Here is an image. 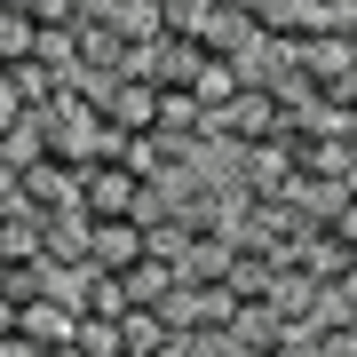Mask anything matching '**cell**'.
I'll use <instances>...</instances> for the list:
<instances>
[{
	"mask_svg": "<svg viewBox=\"0 0 357 357\" xmlns=\"http://www.w3.org/2000/svg\"><path fill=\"white\" fill-rule=\"evenodd\" d=\"M79 175H88V167H72V159H32L24 175H16V215H40V222H56V215H79Z\"/></svg>",
	"mask_w": 357,
	"mask_h": 357,
	"instance_id": "6da1fadb",
	"label": "cell"
},
{
	"mask_svg": "<svg viewBox=\"0 0 357 357\" xmlns=\"http://www.w3.org/2000/svg\"><path fill=\"white\" fill-rule=\"evenodd\" d=\"M286 128H294V112L270 88H246L230 112H215V143H230V151H262V143H286Z\"/></svg>",
	"mask_w": 357,
	"mask_h": 357,
	"instance_id": "7a4b0ae2",
	"label": "cell"
},
{
	"mask_svg": "<svg viewBox=\"0 0 357 357\" xmlns=\"http://www.w3.org/2000/svg\"><path fill=\"white\" fill-rule=\"evenodd\" d=\"M135 206H143V175L128 159H103V167L79 175V215L88 222H119V215H135Z\"/></svg>",
	"mask_w": 357,
	"mask_h": 357,
	"instance_id": "3957f363",
	"label": "cell"
},
{
	"mask_svg": "<svg viewBox=\"0 0 357 357\" xmlns=\"http://www.w3.org/2000/svg\"><path fill=\"white\" fill-rule=\"evenodd\" d=\"M16 333L32 349H72L79 342V302L72 294H32V302H16Z\"/></svg>",
	"mask_w": 357,
	"mask_h": 357,
	"instance_id": "277c9868",
	"label": "cell"
},
{
	"mask_svg": "<svg viewBox=\"0 0 357 357\" xmlns=\"http://www.w3.org/2000/svg\"><path fill=\"white\" fill-rule=\"evenodd\" d=\"M255 79H246V56H215V48H199V72H191V96L206 103V119L215 112H230Z\"/></svg>",
	"mask_w": 357,
	"mask_h": 357,
	"instance_id": "5b68a950",
	"label": "cell"
},
{
	"mask_svg": "<svg viewBox=\"0 0 357 357\" xmlns=\"http://www.w3.org/2000/svg\"><path fill=\"white\" fill-rule=\"evenodd\" d=\"M0 79H8V96L24 103V112H48V103L72 88V79L56 72V64H40V56H16V64H0Z\"/></svg>",
	"mask_w": 357,
	"mask_h": 357,
	"instance_id": "8992f818",
	"label": "cell"
},
{
	"mask_svg": "<svg viewBox=\"0 0 357 357\" xmlns=\"http://www.w3.org/2000/svg\"><path fill=\"white\" fill-rule=\"evenodd\" d=\"M143 255V222L119 215V222H88V270H128Z\"/></svg>",
	"mask_w": 357,
	"mask_h": 357,
	"instance_id": "52a82bcc",
	"label": "cell"
},
{
	"mask_svg": "<svg viewBox=\"0 0 357 357\" xmlns=\"http://www.w3.org/2000/svg\"><path fill=\"white\" fill-rule=\"evenodd\" d=\"M119 278H128V294H135V310H159L167 294L183 286V262H167V255H151V246H143V255L119 270Z\"/></svg>",
	"mask_w": 357,
	"mask_h": 357,
	"instance_id": "ba28073f",
	"label": "cell"
},
{
	"mask_svg": "<svg viewBox=\"0 0 357 357\" xmlns=\"http://www.w3.org/2000/svg\"><path fill=\"white\" fill-rule=\"evenodd\" d=\"M103 112H112V128H128V135H151V128H159V88H151V79H119Z\"/></svg>",
	"mask_w": 357,
	"mask_h": 357,
	"instance_id": "9c48e42d",
	"label": "cell"
},
{
	"mask_svg": "<svg viewBox=\"0 0 357 357\" xmlns=\"http://www.w3.org/2000/svg\"><path fill=\"white\" fill-rule=\"evenodd\" d=\"M135 310V294L119 270H79V318H128Z\"/></svg>",
	"mask_w": 357,
	"mask_h": 357,
	"instance_id": "30bf717a",
	"label": "cell"
},
{
	"mask_svg": "<svg viewBox=\"0 0 357 357\" xmlns=\"http://www.w3.org/2000/svg\"><path fill=\"white\" fill-rule=\"evenodd\" d=\"M119 326H128V357H167V349H175V333H167L159 310H128Z\"/></svg>",
	"mask_w": 357,
	"mask_h": 357,
	"instance_id": "8fae6325",
	"label": "cell"
},
{
	"mask_svg": "<svg viewBox=\"0 0 357 357\" xmlns=\"http://www.w3.org/2000/svg\"><path fill=\"white\" fill-rule=\"evenodd\" d=\"M16 56H40V24L16 0H0V64H16Z\"/></svg>",
	"mask_w": 357,
	"mask_h": 357,
	"instance_id": "7c38bea8",
	"label": "cell"
},
{
	"mask_svg": "<svg viewBox=\"0 0 357 357\" xmlns=\"http://www.w3.org/2000/svg\"><path fill=\"white\" fill-rule=\"evenodd\" d=\"M79 357H128V326L119 318H79Z\"/></svg>",
	"mask_w": 357,
	"mask_h": 357,
	"instance_id": "4fadbf2b",
	"label": "cell"
},
{
	"mask_svg": "<svg viewBox=\"0 0 357 357\" xmlns=\"http://www.w3.org/2000/svg\"><path fill=\"white\" fill-rule=\"evenodd\" d=\"M16 8H24L32 24L48 32V24H72V16H79V0H16Z\"/></svg>",
	"mask_w": 357,
	"mask_h": 357,
	"instance_id": "5bb4252c",
	"label": "cell"
},
{
	"mask_svg": "<svg viewBox=\"0 0 357 357\" xmlns=\"http://www.w3.org/2000/svg\"><path fill=\"white\" fill-rule=\"evenodd\" d=\"M16 119H24V103H16V96H8V79H0V143H8V128H16Z\"/></svg>",
	"mask_w": 357,
	"mask_h": 357,
	"instance_id": "9a60e30c",
	"label": "cell"
},
{
	"mask_svg": "<svg viewBox=\"0 0 357 357\" xmlns=\"http://www.w3.org/2000/svg\"><path fill=\"white\" fill-rule=\"evenodd\" d=\"M0 357H48V349H32L24 333H0Z\"/></svg>",
	"mask_w": 357,
	"mask_h": 357,
	"instance_id": "2e32d148",
	"label": "cell"
},
{
	"mask_svg": "<svg viewBox=\"0 0 357 357\" xmlns=\"http://www.w3.org/2000/svg\"><path fill=\"white\" fill-rule=\"evenodd\" d=\"M0 333H16V302H8V294H0Z\"/></svg>",
	"mask_w": 357,
	"mask_h": 357,
	"instance_id": "e0dca14e",
	"label": "cell"
},
{
	"mask_svg": "<svg viewBox=\"0 0 357 357\" xmlns=\"http://www.w3.org/2000/svg\"><path fill=\"white\" fill-rule=\"evenodd\" d=\"M48 357H79V342H72V349H48Z\"/></svg>",
	"mask_w": 357,
	"mask_h": 357,
	"instance_id": "ac0fdd59",
	"label": "cell"
}]
</instances>
